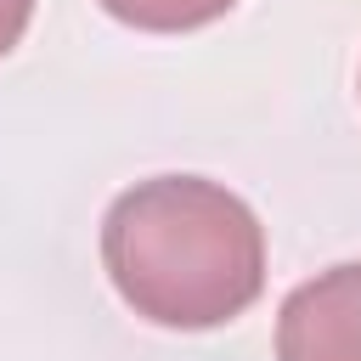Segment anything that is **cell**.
<instances>
[{"label": "cell", "mask_w": 361, "mask_h": 361, "mask_svg": "<svg viewBox=\"0 0 361 361\" xmlns=\"http://www.w3.org/2000/svg\"><path fill=\"white\" fill-rule=\"evenodd\" d=\"M102 265L118 299L158 327H220L265 288V231L254 209L203 175H152L113 197Z\"/></svg>", "instance_id": "cell-1"}, {"label": "cell", "mask_w": 361, "mask_h": 361, "mask_svg": "<svg viewBox=\"0 0 361 361\" xmlns=\"http://www.w3.org/2000/svg\"><path fill=\"white\" fill-rule=\"evenodd\" d=\"M28 17H34V0H0V56H6V51L23 39Z\"/></svg>", "instance_id": "cell-4"}, {"label": "cell", "mask_w": 361, "mask_h": 361, "mask_svg": "<svg viewBox=\"0 0 361 361\" xmlns=\"http://www.w3.org/2000/svg\"><path fill=\"white\" fill-rule=\"evenodd\" d=\"M276 361H361V259L333 265L282 299Z\"/></svg>", "instance_id": "cell-2"}, {"label": "cell", "mask_w": 361, "mask_h": 361, "mask_svg": "<svg viewBox=\"0 0 361 361\" xmlns=\"http://www.w3.org/2000/svg\"><path fill=\"white\" fill-rule=\"evenodd\" d=\"M237 0H102L107 17L141 28V34H186V28H203L214 17H226Z\"/></svg>", "instance_id": "cell-3"}]
</instances>
